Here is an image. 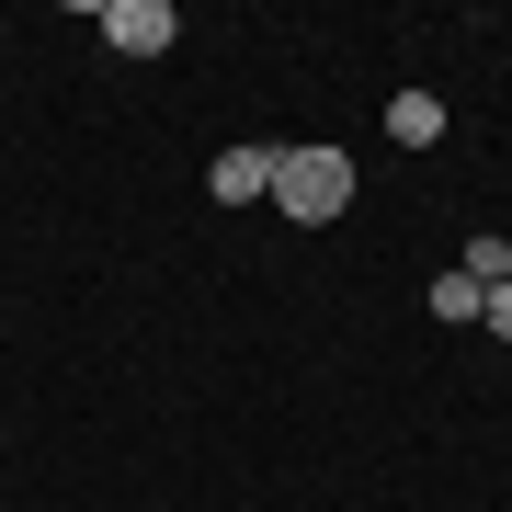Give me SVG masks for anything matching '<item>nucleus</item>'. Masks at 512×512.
I'll return each instance as SVG.
<instances>
[{"label": "nucleus", "instance_id": "4", "mask_svg": "<svg viewBox=\"0 0 512 512\" xmlns=\"http://www.w3.org/2000/svg\"><path fill=\"white\" fill-rule=\"evenodd\" d=\"M387 137H399V148H433L444 137V103L433 92H399V103H387Z\"/></svg>", "mask_w": 512, "mask_h": 512}, {"label": "nucleus", "instance_id": "1", "mask_svg": "<svg viewBox=\"0 0 512 512\" xmlns=\"http://www.w3.org/2000/svg\"><path fill=\"white\" fill-rule=\"evenodd\" d=\"M353 205V160L342 148H274V217L285 228H330Z\"/></svg>", "mask_w": 512, "mask_h": 512}, {"label": "nucleus", "instance_id": "5", "mask_svg": "<svg viewBox=\"0 0 512 512\" xmlns=\"http://www.w3.org/2000/svg\"><path fill=\"white\" fill-rule=\"evenodd\" d=\"M421 308H433V319H478V308H490V296H478V285L456 274V262H444V274H433V296H421Z\"/></svg>", "mask_w": 512, "mask_h": 512}, {"label": "nucleus", "instance_id": "2", "mask_svg": "<svg viewBox=\"0 0 512 512\" xmlns=\"http://www.w3.org/2000/svg\"><path fill=\"white\" fill-rule=\"evenodd\" d=\"M92 35H103L114 57H160L183 23H171V0H103V12H92Z\"/></svg>", "mask_w": 512, "mask_h": 512}, {"label": "nucleus", "instance_id": "3", "mask_svg": "<svg viewBox=\"0 0 512 512\" xmlns=\"http://www.w3.org/2000/svg\"><path fill=\"white\" fill-rule=\"evenodd\" d=\"M205 183H217V205H262V194H274V148H217Z\"/></svg>", "mask_w": 512, "mask_h": 512}, {"label": "nucleus", "instance_id": "6", "mask_svg": "<svg viewBox=\"0 0 512 512\" xmlns=\"http://www.w3.org/2000/svg\"><path fill=\"white\" fill-rule=\"evenodd\" d=\"M478 319H490V330H501V342H512V285H490V308H478Z\"/></svg>", "mask_w": 512, "mask_h": 512}]
</instances>
